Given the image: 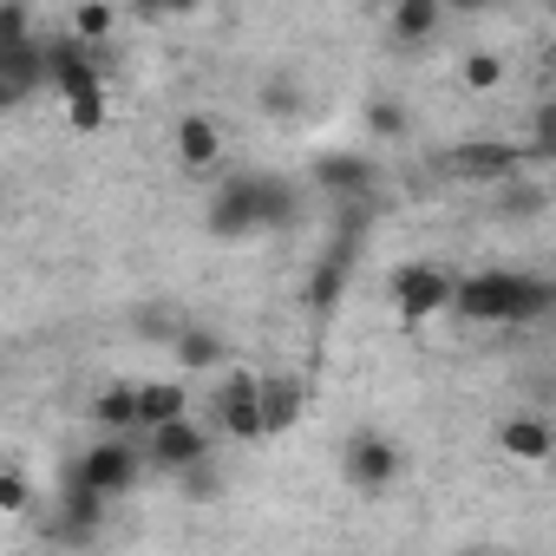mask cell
Returning <instances> with one entry per match:
<instances>
[{
    "instance_id": "cell-30",
    "label": "cell",
    "mask_w": 556,
    "mask_h": 556,
    "mask_svg": "<svg viewBox=\"0 0 556 556\" xmlns=\"http://www.w3.org/2000/svg\"><path fill=\"white\" fill-rule=\"evenodd\" d=\"M131 14H138L144 27H157V21H170V14H164V0H131Z\"/></svg>"
},
{
    "instance_id": "cell-21",
    "label": "cell",
    "mask_w": 556,
    "mask_h": 556,
    "mask_svg": "<svg viewBox=\"0 0 556 556\" xmlns=\"http://www.w3.org/2000/svg\"><path fill=\"white\" fill-rule=\"evenodd\" d=\"M112 27H118V8H112V0H79V8H73V34H79V40L105 47Z\"/></svg>"
},
{
    "instance_id": "cell-7",
    "label": "cell",
    "mask_w": 556,
    "mask_h": 556,
    "mask_svg": "<svg viewBox=\"0 0 556 556\" xmlns=\"http://www.w3.org/2000/svg\"><path fill=\"white\" fill-rule=\"evenodd\" d=\"M341 478L361 491V497H380L393 478H400V445L387 439V432H348L341 439Z\"/></svg>"
},
{
    "instance_id": "cell-26",
    "label": "cell",
    "mask_w": 556,
    "mask_h": 556,
    "mask_svg": "<svg viewBox=\"0 0 556 556\" xmlns=\"http://www.w3.org/2000/svg\"><path fill=\"white\" fill-rule=\"evenodd\" d=\"M27 510H34V484L21 465H8L0 471V517H27Z\"/></svg>"
},
{
    "instance_id": "cell-29",
    "label": "cell",
    "mask_w": 556,
    "mask_h": 556,
    "mask_svg": "<svg viewBox=\"0 0 556 556\" xmlns=\"http://www.w3.org/2000/svg\"><path fill=\"white\" fill-rule=\"evenodd\" d=\"M177 478H184V491H190V497H216V471H210V458H203V465H190V471H177Z\"/></svg>"
},
{
    "instance_id": "cell-5",
    "label": "cell",
    "mask_w": 556,
    "mask_h": 556,
    "mask_svg": "<svg viewBox=\"0 0 556 556\" xmlns=\"http://www.w3.org/2000/svg\"><path fill=\"white\" fill-rule=\"evenodd\" d=\"M523 164H536L523 138H465L445 151V170L465 184H504V177H523Z\"/></svg>"
},
{
    "instance_id": "cell-17",
    "label": "cell",
    "mask_w": 556,
    "mask_h": 556,
    "mask_svg": "<svg viewBox=\"0 0 556 556\" xmlns=\"http://www.w3.org/2000/svg\"><path fill=\"white\" fill-rule=\"evenodd\" d=\"M92 426L99 432H131L138 426V387L131 380H105L92 393Z\"/></svg>"
},
{
    "instance_id": "cell-10",
    "label": "cell",
    "mask_w": 556,
    "mask_h": 556,
    "mask_svg": "<svg viewBox=\"0 0 556 556\" xmlns=\"http://www.w3.org/2000/svg\"><path fill=\"white\" fill-rule=\"evenodd\" d=\"M308 184H315V190H328L334 203H348V197H374V184H380V164H374L367 151H315V164H308Z\"/></svg>"
},
{
    "instance_id": "cell-6",
    "label": "cell",
    "mask_w": 556,
    "mask_h": 556,
    "mask_svg": "<svg viewBox=\"0 0 556 556\" xmlns=\"http://www.w3.org/2000/svg\"><path fill=\"white\" fill-rule=\"evenodd\" d=\"M47 86H53V99H60V105H66L73 92L105 86V53H99L92 40H79L73 27H66V34H53V40H47Z\"/></svg>"
},
{
    "instance_id": "cell-4",
    "label": "cell",
    "mask_w": 556,
    "mask_h": 556,
    "mask_svg": "<svg viewBox=\"0 0 556 556\" xmlns=\"http://www.w3.org/2000/svg\"><path fill=\"white\" fill-rule=\"evenodd\" d=\"M387 295H393L400 321H406V328H419V321H432V315H445V308H452L458 282H452L439 262H400V268L387 275Z\"/></svg>"
},
{
    "instance_id": "cell-28",
    "label": "cell",
    "mask_w": 556,
    "mask_h": 556,
    "mask_svg": "<svg viewBox=\"0 0 556 556\" xmlns=\"http://www.w3.org/2000/svg\"><path fill=\"white\" fill-rule=\"evenodd\" d=\"M131 328H138V334H157V341H177V334H184V321H177L170 308H138Z\"/></svg>"
},
{
    "instance_id": "cell-15",
    "label": "cell",
    "mask_w": 556,
    "mask_h": 556,
    "mask_svg": "<svg viewBox=\"0 0 556 556\" xmlns=\"http://www.w3.org/2000/svg\"><path fill=\"white\" fill-rule=\"evenodd\" d=\"M302 406H308V387H302L295 374H262V419H268V439L295 432Z\"/></svg>"
},
{
    "instance_id": "cell-22",
    "label": "cell",
    "mask_w": 556,
    "mask_h": 556,
    "mask_svg": "<svg viewBox=\"0 0 556 556\" xmlns=\"http://www.w3.org/2000/svg\"><path fill=\"white\" fill-rule=\"evenodd\" d=\"M458 79H465L471 92H497V86H504V60L478 47V53H465V60H458Z\"/></svg>"
},
{
    "instance_id": "cell-8",
    "label": "cell",
    "mask_w": 556,
    "mask_h": 556,
    "mask_svg": "<svg viewBox=\"0 0 556 556\" xmlns=\"http://www.w3.org/2000/svg\"><path fill=\"white\" fill-rule=\"evenodd\" d=\"M79 471H86V484H99V491L118 504L125 491H138V478H144V452L125 445L118 432H105L92 452H79Z\"/></svg>"
},
{
    "instance_id": "cell-2",
    "label": "cell",
    "mask_w": 556,
    "mask_h": 556,
    "mask_svg": "<svg viewBox=\"0 0 556 556\" xmlns=\"http://www.w3.org/2000/svg\"><path fill=\"white\" fill-rule=\"evenodd\" d=\"M203 229L216 242H242V236H262L268 229V170H236L210 190V210H203Z\"/></svg>"
},
{
    "instance_id": "cell-20",
    "label": "cell",
    "mask_w": 556,
    "mask_h": 556,
    "mask_svg": "<svg viewBox=\"0 0 556 556\" xmlns=\"http://www.w3.org/2000/svg\"><path fill=\"white\" fill-rule=\"evenodd\" d=\"M361 125H367V138H380V144H400V138L413 131V118H406V105H400V99H367Z\"/></svg>"
},
{
    "instance_id": "cell-16",
    "label": "cell",
    "mask_w": 556,
    "mask_h": 556,
    "mask_svg": "<svg viewBox=\"0 0 556 556\" xmlns=\"http://www.w3.org/2000/svg\"><path fill=\"white\" fill-rule=\"evenodd\" d=\"M190 413V387L184 380H144L138 387V426H164V419H184Z\"/></svg>"
},
{
    "instance_id": "cell-1",
    "label": "cell",
    "mask_w": 556,
    "mask_h": 556,
    "mask_svg": "<svg viewBox=\"0 0 556 556\" xmlns=\"http://www.w3.org/2000/svg\"><path fill=\"white\" fill-rule=\"evenodd\" d=\"M549 308H556V282L523 275V268L458 275V295H452V315H465V321H543Z\"/></svg>"
},
{
    "instance_id": "cell-18",
    "label": "cell",
    "mask_w": 556,
    "mask_h": 556,
    "mask_svg": "<svg viewBox=\"0 0 556 556\" xmlns=\"http://www.w3.org/2000/svg\"><path fill=\"white\" fill-rule=\"evenodd\" d=\"M170 354H177V367H184V374H210V367H223V361H229V348H223V334H216V328H184V334L170 341Z\"/></svg>"
},
{
    "instance_id": "cell-27",
    "label": "cell",
    "mask_w": 556,
    "mask_h": 556,
    "mask_svg": "<svg viewBox=\"0 0 556 556\" xmlns=\"http://www.w3.org/2000/svg\"><path fill=\"white\" fill-rule=\"evenodd\" d=\"M21 40H34V21H27V0H8V8H0V47H21Z\"/></svg>"
},
{
    "instance_id": "cell-19",
    "label": "cell",
    "mask_w": 556,
    "mask_h": 556,
    "mask_svg": "<svg viewBox=\"0 0 556 556\" xmlns=\"http://www.w3.org/2000/svg\"><path fill=\"white\" fill-rule=\"evenodd\" d=\"M255 105H262V118H302L308 92H302V79H289V73H268V79L255 86Z\"/></svg>"
},
{
    "instance_id": "cell-13",
    "label": "cell",
    "mask_w": 556,
    "mask_h": 556,
    "mask_svg": "<svg viewBox=\"0 0 556 556\" xmlns=\"http://www.w3.org/2000/svg\"><path fill=\"white\" fill-rule=\"evenodd\" d=\"M170 138H177V164L184 170H216L223 164V125L210 112H184Z\"/></svg>"
},
{
    "instance_id": "cell-31",
    "label": "cell",
    "mask_w": 556,
    "mask_h": 556,
    "mask_svg": "<svg viewBox=\"0 0 556 556\" xmlns=\"http://www.w3.org/2000/svg\"><path fill=\"white\" fill-rule=\"evenodd\" d=\"M445 14H491V0H445Z\"/></svg>"
},
{
    "instance_id": "cell-32",
    "label": "cell",
    "mask_w": 556,
    "mask_h": 556,
    "mask_svg": "<svg viewBox=\"0 0 556 556\" xmlns=\"http://www.w3.org/2000/svg\"><path fill=\"white\" fill-rule=\"evenodd\" d=\"M197 8H203V0H164V14H170V21H190Z\"/></svg>"
},
{
    "instance_id": "cell-24",
    "label": "cell",
    "mask_w": 556,
    "mask_h": 556,
    "mask_svg": "<svg viewBox=\"0 0 556 556\" xmlns=\"http://www.w3.org/2000/svg\"><path fill=\"white\" fill-rule=\"evenodd\" d=\"M66 125H73V131H105V86L73 92V99H66Z\"/></svg>"
},
{
    "instance_id": "cell-14",
    "label": "cell",
    "mask_w": 556,
    "mask_h": 556,
    "mask_svg": "<svg viewBox=\"0 0 556 556\" xmlns=\"http://www.w3.org/2000/svg\"><path fill=\"white\" fill-rule=\"evenodd\" d=\"M497 452H504V458H517V465H543V458H556V432H549V419L517 413V419H504V426H497Z\"/></svg>"
},
{
    "instance_id": "cell-9",
    "label": "cell",
    "mask_w": 556,
    "mask_h": 556,
    "mask_svg": "<svg viewBox=\"0 0 556 556\" xmlns=\"http://www.w3.org/2000/svg\"><path fill=\"white\" fill-rule=\"evenodd\" d=\"M210 432L216 426H197L190 413L184 419H164V426H151V439H144V458L157 465V471H190V465H203L210 458Z\"/></svg>"
},
{
    "instance_id": "cell-12",
    "label": "cell",
    "mask_w": 556,
    "mask_h": 556,
    "mask_svg": "<svg viewBox=\"0 0 556 556\" xmlns=\"http://www.w3.org/2000/svg\"><path fill=\"white\" fill-rule=\"evenodd\" d=\"M439 27H445V0H393V14H387V34H393L400 53L432 47Z\"/></svg>"
},
{
    "instance_id": "cell-11",
    "label": "cell",
    "mask_w": 556,
    "mask_h": 556,
    "mask_svg": "<svg viewBox=\"0 0 556 556\" xmlns=\"http://www.w3.org/2000/svg\"><path fill=\"white\" fill-rule=\"evenodd\" d=\"M47 86V40L0 47V105H27Z\"/></svg>"
},
{
    "instance_id": "cell-25",
    "label": "cell",
    "mask_w": 556,
    "mask_h": 556,
    "mask_svg": "<svg viewBox=\"0 0 556 556\" xmlns=\"http://www.w3.org/2000/svg\"><path fill=\"white\" fill-rule=\"evenodd\" d=\"M549 203V190H536V184H517V177H504V197H497V216H536Z\"/></svg>"
},
{
    "instance_id": "cell-23",
    "label": "cell",
    "mask_w": 556,
    "mask_h": 556,
    "mask_svg": "<svg viewBox=\"0 0 556 556\" xmlns=\"http://www.w3.org/2000/svg\"><path fill=\"white\" fill-rule=\"evenodd\" d=\"M523 144H530L536 164H556V99H543V105L530 112V138H523Z\"/></svg>"
},
{
    "instance_id": "cell-3",
    "label": "cell",
    "mask_w": 556,
    "mask_h": 556,
    "mask_svg": "<svg viewBox=\"0 0 556 556\" xmlns=\"http://www.w3.org/2000/svg\"><path fill=\"white\" fill-rule=\"evenodd\" d=\"M210 426L236 445H262L268 439V419H262V374H223V387L210 393Z\"/></svg>"
}]
</instances>
